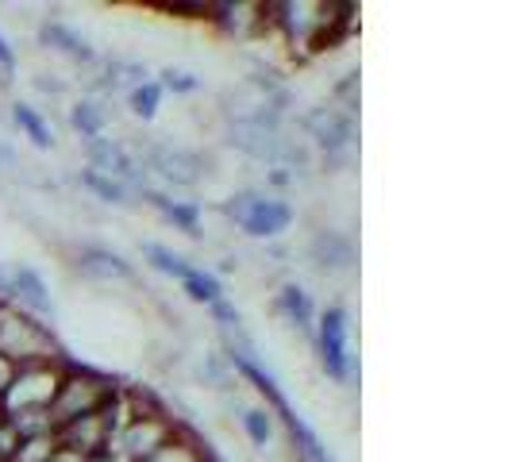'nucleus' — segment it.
Listing matches in <instances>:
<instances>
[{"instance_id":"1","label":"nucleus","mask_w":512,"mask_h":462,"mask_svg":"<svg viewBox=\"0 0 512 462\" xmlns=\"http://www.w3.org/2000/svg\"><path fill=\"white\" fill-rule=\"evenodd\" d=\"M0 359L8 366H39V362H62V351L43 320L0 301Z\"/></svg>"},{"instance_id":"2","label":"nucleus","mask_w":512,"mask_h":462,"mask_svg":"<svg viewBox=\"0 0 512 462\" xmlns=\"http://www.w3.org/2000/svg\"><path fill=\"white\" fill-rule=\"evenodd\" d=\"M224 116L228 124H262V128H278L285 116L289 93L274 77H243L239 85H231L224 93Z\"/></svg>"},{"instance_id":"3","label":"nucleus","mask_w":512,"mask_h":462,"mask_svg":"<svg viewBox=\"0 0 512 462\" xmlns=\"http://www.w3.org/2000/svg\"><path fill=\"white\" fill-rule=\"evenodd\" d=\"M116 389H120V385H112V378H104V374L81 370V366H66V370H62V382H58V393H54V401H51L54 428L70 424L77 416L101 412Z\"/></svg>"},{"instance_id":"4","label":"nucleus","mask_w":512,"mask_h":462,"mask_svg":"<svg viewBox=\"0 0 512 462\" xmlns=\"http://www.w3.org/2000/svg\"><path fill=\"white\" fill-rule=\"evenodd\" d=\"M224 216H228L235 228H243L255 239H274L293 224V208L270 197V193H258V189H243L224 201Z\"/></svg>"},{"instance_id":"5","label":"nucleus","mask_w":512,"mask_h":462,"mask_svg":"<svg viewBox=\"0 0 512 462\" xmlns=\"http://www.w3.org/2000/svg\"><path fill=\"white\" fill-rule=\"evenodd\" d=\"M70 362H39V366H16L12 370V382L4 385L0 393V409L8 412H31V409H51L58 382H62V370Z\"/></svg>"},{"instance_id":"6","label":"nucleus","mask_w":512,"mask_h":462,"mask_svg":"<svg viewBox=\"0 0 512 462\" xmlns=\"http://www.w3.org/2000/svg\"><path fill=\"white\" fill-rule=\"evenodd\" d=\"M174 432H178V424L162 409H147V401H143V409L135 412L128 424L112 436L108 451H116L120 459H128V462H143L151 451H158L166 439L174 436Z\"/></svg>"},{"instance_id":"7","label":"nucleus","mask_w":512,"mask_h":462,"mask_svg":"<svg viewBox=\"0 0 512 462\" xmlns=\"http://www.w3.org/2000/svg\"><path fill=\"white\" fill-rule=\"evenodd\" d=\"M305 131H308V139L324 151L328 162L351 158V147H355V116H347L343 108H335V104H316L305 116Z\"/></svg>"},{"instance_id":"8","label":"nucleus","mask_w":512,"mask_h":462,"mask_svg":"<svg viewBox=\"0 0 512 462\" xmlns=\"http://www.w3.org/2000/svg\"><path fill=\"white\" fill-rule=\"evenodd\" d=\"M316 335V351H320V366L324 374L335 382H347L351 378V355H347V308L332 305L320 312V324L312 328Z\"/></svg>"},{"instance_id":"9","label":"nucleus","mask_w":512,"mask_h":462,"mask_svg":"<svg viewBox=\"0 0 512 462\" xmlns=\"http://www.w3.org/2000/svg\"><path fill=\"white\" fill-rule=\"evenodd\" d=\"M85 154H89V170H97V174H108V178L124 181V185H135V189H147V174H143V166L131 158V151L124 143H116V139H89L85 143Z\"/></svg>"},{"instance_id":"10","label":"nucleus","mask_w":512,"mask_h":462,"mask_svg":"<svg viewBox=\"0 0 512 462\" xmlns=\"http://www.w3.org/2000/svg\"><path fill=\"white\" fill-rule=\"evenodd\" d=\"M4 301H8V305H16L20 312H27V316H35V320H54V312H58L47 282H43L31 266H20V270L8 278V293H4Z\"/></svg>"},{"instance_id":"11","label":"nucleus","mask_w":512,"mask_h":462,"mask_svg":"<svg viewBox=\"0 0 512 462\" xmlns=\"http://www.w3.org/2000/svg\"><path fill=\"white\" fill-rule=\"evenodd\" d=\"M147 166L162 181H170V185H197L201 174H205V158L201 154L185 151V147H170V143L151 147L147 151Z\"/></svg>"},{"instance_id":"12","label":"nucleus","mask_w":512,"mask_h":462,"mask_svg":"<svg viewBox=\"0 0 512 462\" xmlns=\"http://www.w3.org/2000/svg\"><path fill=\"white\" fill-rule=\"evenodd\" d=\"M208 20L220 27L224 35L235 39H247L266 27V4L255 0H220V4H208Z\"/></svg>"},{"instance_id":"13","label":"nucleus","mask_w":512,"mask_h":462,"mask_svg":"<svg viewBox=\"0 0 512 462\" xmlns=\"http://www.w3.org/2000/svg\"><path fill=\"white\" fill-rule=\"evenodd\" d=\"M54 439H58V447H70V451L89 459V455H97V451L108 447L112 432H108L101 412H93V416H77L70 424H62V428L54 432Z\"/></svg>"},{"instance_id":"14","label":"nucleus","mask_w":512,"mask_h":462,"mask_svg":"<svg viewBox=\"0 0 512 462\" xmlns=\"http://www.w3.org/2000/svg\"><path fill=\"white\" fill-rule=\"evenodd\" d=\"M77 274L89 278V282H131L135 270L124 255L116 251H104V247H81L74 258Z\"/></svg>"},{"instance_id":"15","label":"nucleus","mask_w":512,"mask_h":462,"mask_svg":"<svg viewBox=\"0 0 512 462\" xmlns=\"http://www.w3.org/2000/svg\"><path fill=\"white\" fill-rule=\"evenodd\" d=\"M308 255H312L316 266H324V270H351L355 266V243L343 231L320 228L312 235V243H308Z\"/></svg>"},{"instance_id":"16","label":"nucleus","mask_w":512,"mask_h":462,"mask_svg":"<svg viewBox=\"0 0 512 462\" xmlns=\"http://www.w3.org/2000/svg\"><path fill=\"white\" fill-rule=\"evenodd\" d=\"M39 43L43 47H51V51L66 54V58H74V62H93V47H89V39L74 31V27H66L62 20H47V24H39Z\"/></svg>"},{"instance_id":"17","label":"nucleus","mask_w":512,"mask_h":462,"mask_svg":"<svg viewBox=\"0 0 512 462\" xmlns=\"http://www.w3.org/2000/svg\"><path fill=\"white\" fill-rule=\"evenodd\" d=\"M143 197L151 201V208H158L174 228H181L185 235H201V205L197 201H174L170 193H158V189H143Z\"/></svg>"},{"instance_id":"18","label":"nucleus","mask_w":512,"mask_h":462,"mask_svg":"<svg viewBox=\"0 0 512 462\" xmlns=\"http://www.w3.org/2000/svg\"><path fill=\"white\" fill-rule=\"evenodd\" d=\"M143 81H151L143 62H120V58H116V62L104 66V74L97 77L93 85H97L101 93H112V97H116V93H131V89L143 85Z\"/></svg>"},{"instance_id":"19","label":"nucleus","mask_w":512,"mask_h":462,"mask_svg":"<svg viewBox=\"0 0 512 462\" xmlns=\"http://www.w3.org/2000/svg\"><path fill=\"white\" fill-rule=\"evenodd\" d=\"M278 308L285 312V320L293 324V328H301V332L312 335V320H316V308H312V297H308L301 285H282V293H278Z\"/></svg>"},{"instance_id":"20","label":"nucleus","mask_w":512,"mask_h":462,"mask_svg":"<svg viewBox=\"0 0 512 462\" xmlns=\"http://www.w3.org/2000/svg\"><path fill=\"white\" fill-rule=\"evenodd\" d=\"M12 124H16V128L31 139V147H39V151H51V147H54V128L43 120V116H39V108L16 101V104H12Z\"/></svg>"},{"instance_id":"21","label":"nucleus","mask_w":512,"mask_h":462,"mask_svg":"<svg viewBox=\"0 0 512 462\" xmlns=\"http://www.w3.org/2000/svg\"><path fill=\"white\" fill-rule=\"evenodd\" d=\"M143 462H208L205 459V447L197 443L193 436H185V432H174V436L166 439L158 451H151Z\"/></svg>"},{"instance_id":"22","label":"nucleus","mask_w":512,"mask_h":462,"mask_svg":"<svg viewBox=\"0 0 512 462\" xmlns=\"http://www.w3.org/2000/svg\"><path fill=\"white\" fill-rule=\"evenodd\" d=\"M70 128L77 135H85V139L104 135V128H108V108H104V101H77L70 108Z\"/></svg>"},{"instance_id":"23","label":"nucleus","mask_w":512,"mask_h":462,"mask_svg":"<svg viewBox=\"0 0 512 462\" xmlns=\"http://www.w3.org/2000/svg\"><path fill=\"white\" fill-rule=\"evenodd\" d=\"M181 289H185V297H189V301H197V305H212V301H220V297H224L220 278H216L212 270H201V266H193V270L181 278Z\"/></svg>"},{"instance_id":"24","label":"nucleus","mask_w":512,"mask_h":462,"mask_svg":"<svg viewBox=\"0 0 512 462\" xmlns=\"http://www.w3.org/2000/svg\"><path fill=\"white\" fill-rule=\"evenodd\" d=\"M81 185L93 193V197H101V201H108V205H128L131 189L124 185V181L108 178V174H97V170H81Z\"/></svg>"},{"instance_id":"25","label":"nucleus","mask_w":512,"mask_h":462,"mask_svg":"<svg viewBox=\"0 0 512 462\" xmlns=\"http://www.w3.org/2000/svg\"><path fill=\"white\" fill-rule=\"evenodd\" d=\"M143 258H147L151 270L166 274V278H178V282L193 270V262H185L178 251H170V247H162V243H147V247H143Z\"/></svg>"},{"instance_id":"26","label":"nucleus","mask_w":512,"mask_h":462,"mask_svg":"<svg viewBox=\"0 0 512 462\" xmlns=\"http://www.w3.org/2000/svg\"><path fill=\"white\" fill-rule=\"evenodd\" d=\"M8 424H12V428H16V436H20V439L54 436V432H58V428H54V420H51V409L8 412Z\"/></svg>"},{"instance_id":"27","label":"nucleus","mask_w":512,"mask_h":462,"mask_svg":"<svg viewBox=\"0 0 512 462\" xmlns=\"http://www.w3.org/2000/svg\"><path fill=\"white\" fill-rule=\"evenodd\" d=\"M158 104H162V89L158 81H143L128 93V108L135 120H154L158 116Z\"/></svg>"},{"instance_id":"28","label":"nucleus","mask_w":512,"mask_h":462,"mask_svg":"<svg viewBox=\"0 0 512 462\" xmlns=\"http://www.w3.org/2000/svg\"><path fill=\"white\" fill-rule=\"evenodd\" d=\"M58 439L54 436H35V439H20V447L12 451L8 462H51Z\"/></svg>"},{"instance_id":"29","label":"nucleus","mask_w":512,"mask_h":462,"mask_svg":"<svg viewBox=\"0 0 512 462\" xmlns=\"http://www.w3.org/2000/svg\"><path fill=\"white\" fill-rule=\"evenodd\" d=\"M243 432L251 436V443L266 447V443H270V432H274V416H270V409H247L243 412Z\"/></svg>"},{"instance_id":"30","label":"nucleus","mask_w":512,"mask_h":462,"mask_svg":"<svg viewBox=\"0 0 512 462\" xmlns=\"http://www.w3.org/2000/svg\"><path fill=\"white\" fill-rule=\"evenodd\" d=\"M158 89L162 93H197L201 89V77L189 74V70H174V66H166L162 74H158Z\"/></svg>"},{"instance_id":"31","label":"nucleus","mask_w":512,"mask_h":462,"mask_svg":"<svg viewBox=\"0 0 512 462\" xmlns=\"http://www.w3.org/2000/svg\"><path fill=\"white\" fill-rule=\"evenodd\" d=\"M162 12L181 16V20H208V0H193V4H162Z\"/></svg>"},{"instance_id":"32","label":"nucleus","mask_w":512,"mask_h":462,"mask_svg":"<svg viewBox=\"0 0 512 462\" xmlns=\"http://www.w3.org/2000/svg\"><path fill=\"white\" fill-rule=\"evenodd\" d=\"M208 312H212V320H216L220 328H239V308L231 305L228 297H220V301H212V305H208Z\"/></svg>"},{"instance_id":"33","label":"nucleus","mask_w":512,"mask_h":462,"mask_svg":"<svg viewBox=\"0 0 512 462\" xmlns=\"http://www.w3.org/2000/svg\"><path fill=\"white\" fill-rule=\"evenodd\" d=\"M16 74V51L4 43V35H0V85H8Z\"/></svg>"},{"instance_id":"34","label":"nucleus","mask_w":512,"mask_h":462,"mask_svg":"<svg viewBox=\"0 0 512 462\" xmlns=\"http://www.w3.org/2000/svg\"><path fill=\"white\" fill-rule=\"evenodd\" d=\"M35 89H43V93H54V97H58V93H66V85H62V81H54L51 74L35 77Z\"/></svg>"},{"instance_id":"35","label":"nucleus","mask_w":512,"mask_h":462,"mask_svg":"<svg viewBox=\"0 0 512 462\" xmlns=\"http://www.w3.org/2000/svg\"><path fill=\"white\" fill-rule=\"evenodd\" d=\"M51 462H85V455H77V451H70V447H54Z\"/></svg>"},{"instance_id":"36","label":"nucleus","mask_w":512,"mask_h":462,"mask_svg":"<svg viewBox=\"0 0 512 462\" xmlns=\"http://www.w3.org/2000/svg\"><path fill=\"white\" fill-rule=\"evenodd\" d=\"M85 462H128V459H120L116 451H108V447H104V451H97V455H89Z\"/></svg>"},{"instance_id":"37","label":"nucleus","mask_w":512,"mask_h":462,"mask_svg":"<svg viewBox=\"0 0 512 462\" xmlns=\"http://www.w3.org/2000/svg\"><path fill=\"white\" fill-rule=\"evenodd\" d=\"M12 370H16V366H8V362L0 359V393H4V385L12 382Z\"/></svg>"},{"instance_id":"38","label":"nucleus","mask_w":512,"mask_h":462,"mask_svg":"<svg viewBox=\"0 0 512 462\" xmlns=\"http://www.w3.org/2000/svg\"><path fill=\"white\" fill-rule=\"evenodd\" d=\"M4 293H8V274L0 270V301H4Z\"/></svg>"}]
</instances>
